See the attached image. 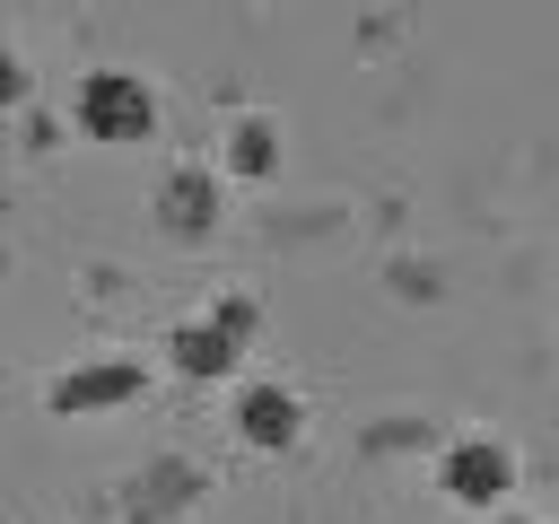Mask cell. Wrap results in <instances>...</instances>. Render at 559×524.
<instances>
[{
  "label": "cell",
  "mask_w": 559,
  "mask_h": 524,
  "mask_svg": "<svg viewBox=\"0 0 559 524\" xmlns=\"http://www.w3.org/2000/svg\"><path fill=\"white\" fill-rule=\"evenodd\" d=\"M70 114H79V131H87V140L131 148V140H148V131H157V87H148L140 70H87V79L70 87Z\"/></svg>",
  "instance_id": "cell-1"
},
{
  "label": "cell",
  "mask_w": 559,
  "mask_h": 524,
  "mask_svg": "<svg viewBox=\"0 0 559 524\" xmlns=\"http://www.w3.org/2000/svg\"><path fill=\"white\" fill-rule=\"evenodd\" d=\"M437 489H445L454 507H472V515H498V507L515 498V445H507V437H454V445L437 454Z\"/></svg>",
  "instance_id": "cell-2"
},
{
  "label": "cell",
  "mask_w": 559,
  "mask_h": 524,
  "mask_svg": "<svg viewBox=\"0 0 559 524\" xmlns=\"http://www.w3.org/2000/svg\"><path fill=\"white\" fill-rule=\"evenodd\" d=\"M140 384H148V367L140 358H79V367H61L52 376V419H96V410H122V402H140Z\"/></svg>",
  "instance_id": "cell-3"
},
{
  "label": "cell",
  "mask_w": 559,
  "mask_h": 524,
  "mask_svg": "<svg viewBox=\"0 0 559 524\" xmlns=\"http://www.w3.org/2000/svg\"><path fill=\"white\" fill-rule=\"evenodd\" d=\"M148 210H157V227L166 236H210L218 227V210H227V175L218 166H166L157 175V192H148Z\"/></svg>",
  "instance_id": "cell-4"
},
{
  "label": "cell",
  "mask_w": 559,
  "mask_h": 524,
  "mask_svg": "<svg viewBox=\"0 0 559 524\" xmlns=\"http://www.w3.org/2000/svg\"><path fill=\"white\" fill-rule=\"evenodd\" d=\"M236 437H245L253 454H288V445L306 437V402H297L288 384H245V393H236Z\"/></svg>",
  "instance_id": "cell-5"
},
{
  "label": "cell",
  "mask_w": 559,
  "mask_h": 524,
  "mask_svg": "<svg viewBox=\"0 0 559 524\" xmlns=\"http://www.w3.org/2000/svg\"><path fill=\"white\" fill-rule=\"evenodd\" d=\"M236 358H245V341H227L210 314H192V323H175V332H166V367H175L183 384H227V376H236Z\"/></svg>",
  "instance_id": "cell-6"
},
{
  "label": "cell",
  "mask_w": 559,
  "mask_h": 524,
  "mask_svg": "<svg viewBox=\"0 0 559 524\" xmlns=\"http://www.w3.org/2000/svg\"><path fill=\"white\" fill-rule=\"evenodd\" d=\"M218 175H236V183L280 175V122L271 114H236L227 122V148H218Z\"/></svg>",
  "instance_id": "cell-7"
},
{
  "label": "cell",
  "mask_w": 559,
  "mask_h": 524,
  "mask_svg": "<svg viewBox=\"0 0 559 524\" xmlns=\"http://www.w3.org/2000/svg\"><path fill=\"white\" fill-rule=\"evenodd\" d=\"M210 323H218L227 341H245V349H253V323H262V314H253V297H218V306H210Z\"/></svg>",
  "instance_id": "cell-8"
},
{
  "label": "cell",
  "mask_w": 559,
  "mask_h": 524,
  "mask_svg": "<svg viewBox=\"0 0 559 524\" xmlns=\"http://www.w3.org/2000/svg\"><path fill=\"white\" fill-rule=\"evenodd\" d=\"M9 105H26V61H17V44H0V114Z\"/></svg>",
  "instance_id": "cell-9"
},
{
  "label": "cell",
  "mask_w": 559,
  "mask_h": 524,
  "mask_svg": "<svg viewBox=\"0 0 559 524\" xmlns=\"http://www.w3.org/2000/svg\"><path fill=\"white\" fill-rule=\"evenodd\" d=\"M480 524H533V515H515V507H498V515H480Z\"/></svg>",
  "instance_id": "cell-10"
}]
</instances>
